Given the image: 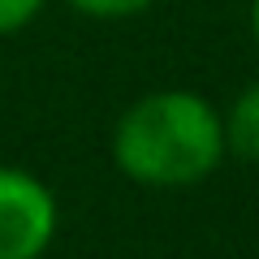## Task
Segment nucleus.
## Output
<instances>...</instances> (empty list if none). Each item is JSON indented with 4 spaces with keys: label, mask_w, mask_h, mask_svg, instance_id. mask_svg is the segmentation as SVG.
Segmentation results:
<instances>
[{
    "label": "nucleus",
    "mask_w": 259,
    "mask_h": 259,
    "mask_svg": "<svg viewBox=\"0 0 259 259\" xmlns=\"http://www.w3.org/2000/svg\"><path fill=\"white\" fill-rule=\"evenodd\" d=\"M225 156V125L194 91H151L121 112L112 160L139 186L177 190L203 182Z\"/></svg>",
    "instance_id": "f257e3e1"
},
{
    "label": "nucleus",
    "mask_w": 259,
    "mask_h": 259,
    "mask_svg": "<svg viewBox=\"0 0 259 259\" xmlns=\"http://www.w3.org/2000/svg\"><path fill=\"white\" fill-rule=\"evenodd\" d=\"M56 221L52 190L26 168L0 164V259H44Z\"/></svg>",
    "instance_id": "f03ea898"
},
{
    "label": "nucleus",
    "mask_w": 259,
    "mask_h": 259,
    "mask_svg": "<svg viewBox=\"0 0 259 259\" xmlns=\"http://www.w3.org/2000/svg\"><path fill=\"white\" fill-rule=\"evenodd\" d=\"M221 125H225V151L242 160H259V82L233 100L229 117Z\"/></svg>",
    "instance_id": "7ed1b4c3"
},
{
    "label": "nucleus",
    "mask_w": 259,
    "mask_h": 259,
    "mask_svg": "<svg viewBox=\"0 0 259 259\" xmlns=\"http://www.w3.org/2000/svg\"><path fill=\"white\" fill-rule=\"evenodd\" d=\"M65 5L87 18H134V13L151 9L156 0H65Z\"/></svg>",
    "instance_id": "20e7f679"
},
{
    "label": "nucleus",
    "mask_w": 259,
    "mask_h": 259,
    "mask_svg": "<svg viewBox=\"0 0 259 259\" xmlns=\"http://www.w3.org/2000/svg\"><path fill=\"white\" fill-rule=\"evenodd\" d=\"M39 9H44V0H0V39L30 26L39 18Z\"/></svg>",
    "instance_id": "39448f33"
},
{
    "label": "nucleus",
    "mask_w": 259,
    "mask_h": 259,
    "mask_svg": "<svg viewBox=\"0 0 259 259\" xmlns=\"http://www.w3.org/2000/svg\"><path fill=\"white\" fill-rule=\"evenodd\" d=\"M250 30H255V39H259V0H250Z\"/></svg>",
    "instance_id": "423d86ee"
}]
</instances>
